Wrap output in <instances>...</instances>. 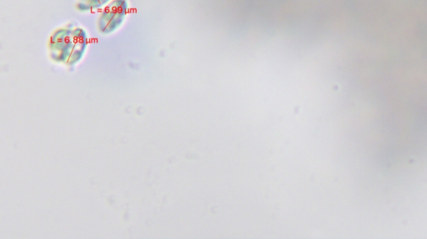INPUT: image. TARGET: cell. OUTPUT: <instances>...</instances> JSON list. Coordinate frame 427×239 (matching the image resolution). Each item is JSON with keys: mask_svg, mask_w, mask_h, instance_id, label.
Listing matches in <instances>:
<instances>
[{"mask_svg": "<svg viewBox=\"0 0 427 239\" xmlns=\"http://www.w3.org/2000/svg\"><path fill=\"white\" fill-rule=\"evenodd\" d=\"M127 11L126 0H112L105 7L98 20V28L100 32L109 34L117 30L126 20Z\"/></svg>", "mask_w": 427, "mask_h": 239, "instance_id": "6da1fadb", "label": "cell"}, {"mask_svg": "<svg viewBox=\"0 0 427 239\" xmlns=\"http://www.w3.org/2000/svg\"><path fill=\"white\" fill-rule=\"evenodd\" d=\"M73 31V28L64 27L52 34L50 50L53 60L58 62L70 60L74 46Z\"/></svg>", "mask_w": 427, "mask_h": 239, "instance_id": "7a4b0ae2", "label": "cell"}, {"mask_svg": "<svg viewBox=\"0 0 427 239\" xmlns=\"http://www.w3.org/2000/svg\"><path fill=\"white\" fill-rule=\"evenodd\" d=\"M73 37V51L69 60L71 64L77 63L82 59L84 52L86 50L88 43L87 33L81 28L74 29Z\"/></svg>", "mask_w": 427, "mask_h": 239, "instance_id": "3957f363", "label": "cell"}, {"mask_svg": "<svg viewBox=\"0 0 427 239\" xmlns=\"http://www.w3.org/2000/svg\"><path fill=\"white\" fill-rule=\"evenodd\" d=\"M111 1L112 0H79L77 8L83 12L100 10L108 6Z\"/></svg>", "mask_w": 427, "mask_h": 239, "instance_id": "277c9868", "label": "cell"}]
</instances>
